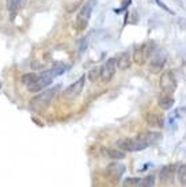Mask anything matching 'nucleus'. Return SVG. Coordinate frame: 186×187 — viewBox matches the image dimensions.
Instances as JSON below:
<instances>
[{"mask_svg":"<svg viewBox=\"0 0 186 187\" xmlns=\"http://www.w3.org/2000/svg\"><path fill=\"white\" fill-rule=\"evenodd\" d=\"M58 91V87H52V88H45L40 95H37L35 98L31 99L30 107L34 111H42L45 108L49 107V104L52 103V100L54 99L56 94Z\"/></svg>","mask_w":186,"mask_h":187,"instance_id":"nucleus-1","label":"nucleus"},{"mask_svg":"<svg viewBox=\"0 0 186 187\" xmlns=\"http://www.w3.org/2000/svg\"><path fill=\"white\" fill-rule=\"evenodd\" d=\"M117 147L126 152H139L150 147L147 140L143 137V134L137 138H124V140L117 141Z\"/></svg>","mask_w":186,"mask_h":187,"instance_id":"nucleus-2","label":"nucleus"},{"mask_svg":"<svg viewBox=\"0 0 186 187\" xmlns=\"http://www.w3.org/2000/svg\"><path fill=\"white\" fill-rule=\"evenodd\" d=\"M95 6H96V0H88L80 8L79 14H77V16H76V23H75L77 30L81 31V30H84L88 26V22H90L91 14L95 8Z\"/></svg>","mask_w":186,"mask_h":187,"instance_id":"nucleus-3","label":"nucleus"},{"mask_svg":"<svg viewBox=\"0 0 186 187\" xmlns=\"http://www.w3.org/2000/svg\"><path fill=\"white\" fill-rule=\"evenodd\" d=\"M54 77L50 75L49 71H45V72H42L40 75H35L33 81L30 84L26 85V88L30 92H40V91H42V89H45L48 85H50Z\"/></svg>","mask_w":186,"mask_h":187,"instance_id":"nucleus-4","label":"nucleus"},{"mask_svg":"<svg viewBox=\"0 0 186 187\" xmlns=\"http://www.w3.org/2000/svg\"><path fill=\"white\" fill-rule=\"evenodd\" d=\"M126 171V167L125 164L122 163H110L109 166L106 167V171H105V175L109 180L114 182V183H118L121 180V176L125 174Z\"/></svg>","mask_w":186,"mask_h":187,"instance_id":"nucleus-5","label":"nucleus"},{"mask_svg":"<svg viewBox=\"0 0 186 187\" xmlns=\"http://www.w3.org/2000/svg\"><path fill=\"white\" fill-rule=\"evenodd\" d=\"M159 85H160V89L165 94H169L171 95L174 91H175L177 88V80L175 77H174V75L171 71H167L160 76V79H159Z\"/></svg>","mask_w":186,"mask_h":187,"instance_id":"nucleus-6","label":"nucleus"},{"mask_svg":"<svg viewBox=\"0 0 186 187\" xmlns=\"http://www.w3.org/2000/svg\"><path fill=\"white\" fill-rule=\"evenodd\" d=\"M167 61V53L163 49H156L155 53H152V57L150 60V68L154 72H159L163 69Z\"/></svg>","mask_w":186,"mask_h":187,"instance_id":"nucleus-7","label":"nucleus"},{"mask_svg":"<svg viewBox=\"0 0 186 187\" xmlns=\"http://www.w3.org/2000/svg\"><path fill=\"white\" fill-rule=\"evenodd\" d=\"M116 68H117V58H109L107 61L101 66V79L102 81H110L116 75Z\"/></svg>","mask_w":186,"mask_h":187,"instance_id":"nucleus-8","label":"nucleus"},{"mask_svg":"<svg viewBox=\"0 0 186 187\" xmlns=\"http://www.w3.org/2000/svg\"><path fill=\"white\" fill-rule=\"evenodd\" d=\"M84 84H86V76H80L76 81H73L72 84L68 85V87L65 88L64 96H65V98H69V99L76 98V96L79 95L81 91H83Z\"/></svg>","mask_w":186,"mask_h":187,"instance_id":"nucleus-9","label":"nucleus"},{"mask_svg":"<svg viewBox=\"0 0 186 187\" xmlns=\"http://www.w3.org/2000/svg\"><path fill=\"white\" fill-rule=\"evenodd\" d=\"M174 176H175V166L169 164L162 168L160 174H159V180L163 186H171L174 182Z\"/></svg>","mask_w":186,"mask_h":187,"instance_id":"nucleus-10","label":"nucleus"},{"mask_svg":"<svg viewBox=\"0 0 186 187\" xmlns=\"http://www.w3.org/2000/svg\"><path fill=\"white\" fill-rule=\"evenodd\" d=\"M158 103H159V107L163 108V110H170V108L174 106V99L171 98L169 94H165V95H162L160 98H159Z\"/></svg>","mask_w":186,"mask_h":187,"instance_id":"nucleus-11","label":"nucleus"},{"mask_svg":"<svg viewBox=\"0 0 186 187\" xmlns=\"http://www.w3.org/2000/svg\"><path fill=\"white\" fill-rule=\"evenodd\" d=\"M143 137L146 138L147 143L150 145H156L160 143V140H162V134L159 132H147L143 134Z\"/></svg>","mask_w":186,"mask_h":187,"instance_id":"nucleus-12","label":"nucleus"},{"mask_svg":"<svg viewBox=\"0 0 186 187\" xmlns=\"http://www.w3.org/2000/svg\"><path fill=\"white\" fill-rule=\"evenodd\" d=\"M117 66L121 71H125L131 66V56H129V53H121V56L117 58Z\"/></svg>","mask_w":186,"mask_h":187,"instance_id":"nucleus-13","label":"nucleus"},{"mask_svg":"<svg viewBox=\"0 0 186 187\" xmlns=\"http://www.w3.org/2000/svg\"><path fill=\"white\" fill-rule=\"evenodd\" d=\"M146 119L151 126H158V128H162L163 126V118L156 113H148Z\"/></svg>","mask_w":186,"mask_h":187,"instance_id":"nucleus-14","label":"nucleus"},{"mask_svg":"<svg viewBox=\"0 0 186 187\" xmlns=\"http://www.w3.org/2000/svg\"><path fill=\"white\" fill-rule=\"evenodd\" d=\"M146 53H144V45H140V46H137L135 49V53H133V60H135L136 64L141 65L144 62V60H146Z\"/></svg>","mask_w":186,"mask_h":187,"instance_id":"nucleus-15","label":"nucleus"},{"mask_svg":"<svg viewBox=\"0 0 186 187\" xmlns=\"http://www.w3.org/2000/svg\"><path fill=\"white\" fill-rule=\"evenodd\" d=\"M106 155L111 160H122L125 157V153L122 152V149L121 151H118V149H106Z\"/></svg>","mask_w":186,"mask_h":187,"instance_id":"nucleus-16","label":"nucleus"},{"mask_svg":"<svg viewBox=\"0 0 186 187\" xmlns=\"http://www.w3.org/2000/svg\"><path fill=\"white\" fill-rule=\"evenodd\" d=\"M67 68H68L67 65L61 64V62H58V64H56L52 69H49V72H50V75H52L53 77H57V76H61V75L67 71Z\"/></svg>","mask_w":186,"mask_h":187,"instance_id":"nucleus-17","label":"nucleus"},{"mask_svg":"<svg viewBox=\"0 0 186 187\" xmlns=\"http://www.w3.org/2000/svg\"><path fill=\"white\" fill-rule=\"evenodd\" d=\"M177 176L181 186H186V164H181L177 170Z\"/></svg>","mask_w":186,"mask_h":187,"instance_id":"nucleus-18","label":"nucleus"},{"mask_svg":"<svg viewBox=\"0 0 186 187\" xmlns=\"http://www.w3.org/2000/svg\"><path fill=\"white\" fill-rule=\"evenodd\" d=\"M139 186H141V187H152V186H155V176H154V175H148V176L140 179Z\"/></svg>","mask_w":186,"mask_h":187,"instance_id":"nucleus-19","label":"nucleus"},{"mask_svg":"<svg viewBox=\"0 0 186 187\" xmlns=\"http://www.w3.org/2000/svg\"><path fill=\"white\" fill-rule=\"evenodd\" d=\"M21 4H22V0H7V8H8V11H11V12L16 11Z\"/></svg>","mask_w":186,"mask_h":187,"instance_id":"nucleus-20","label":"nucleus"},{"mask_svg":"<svg viewBox=\"0 0 186 187\" xmlns=\"http://www.w3.org/2000/svg\"><path fill=\"white\" fill-rule=\"evenodd\" d=\"M98 77H101V68H94L90 71V73H88V79H90L91 81H95Z\"/></svg>","mask_w":186,"mask_h":187,"instance_id":"nucleus-21","label":"nucleus"},{"mask_svg":"<svg viewBox=\"0 0 186 187\" xmlns=\"http://www.w3.org/2000/svg\"><path fill=\"white\" fill-rule=\"evenodd\" d=\"M139 183H140V179H139V178H128V179H125V180H124L122 186H125V187L139 186Z\"/></svg>","mask_w":186,"mask_h":187,"instance_id":"nucleus-22","label":"nucleus"},{"mask_svg":"<svg viewBox=\"0 0 186 187\" xmlns=\"http://www.w3.org/2000/svg\"><path fill=\"white\" fill-rule=\"evenodd\" d=\"M87 46H88V37H86V38L81 39L80 43H79V53L83 54L86 52V49H87Z\"/></svg>","mask_w":186,"mask_h":187,"instance_id":"nucleus-23","label":"nucleus"},{"mask_svg":"<svg viewBox=\"0 0 186 187\" xmlns=\"http://www.w3.org/2000/svg\"><path fill=\"white\" fill-rule=\"evenodd\" d=\"M155 2H156V4H158L159 7H160L162 10H165L166 12H169V14H171V15H174V11L171 10L170 7H167V6L165 4V3H163V2H160V0H155Z\"/></svg>","mask_w":186,"mask_h":187,"instance_id":"nucleus-24","label":"nucleus"},{"mask_svg":"<svg viewBox=\"0 0 186 187\" xmlns=\"http://www.w3.org/2000/svg\"><path fill=\"white\" fill-rule=\"evenodd\" d=\"M177 23L182 30H186V18H179V19L177 21Z\"/></svg>","mask_w":186,"mask_h":187,"instance_id":"nucleus-25","label":"nucleus"},{"mask_svg":"<svg viewBox=\"0 0 186 187\" xmlns=\"http://www.w3.org/2000/svg\"><path fill=\"white\" fill-rule=\"evenodd\" d=\"M131 3H132V0H124V3H122V10H121V11H124L126 7L131 4Z\"/></svg>","mask_w":186,"mask_h":187,"instance_id":"nucleus-26","label":"nucleus"},{"mask_svg":"<svg viewBox=\"0 0 186 187\" xmlns=\"http://www.w3.org/2000/svg\"><path fill=\"white\" fill-rule=\"evenodd\" d=\"M0 87H2V84H0Z\"/></svg>","mask_w":186,"mask_h":187,"instance_id":"nucleus-27","label":"nucleus"}]
</instances>
